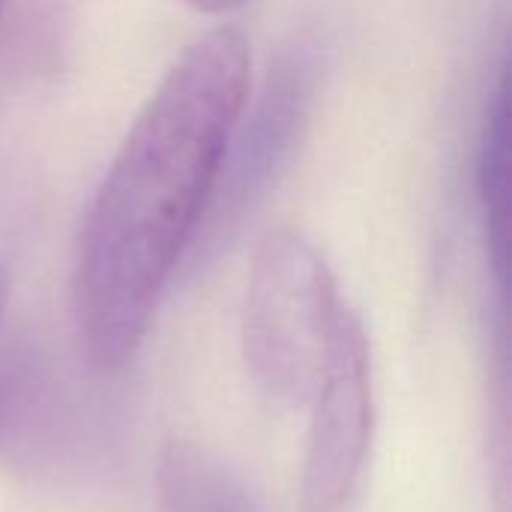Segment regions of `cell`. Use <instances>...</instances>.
Wrapping results in <instances>:
<instances>
[{
  "instance_id": "obj_1",
  "label": "cell",
  "mask_w": 512,
  "mask_h": 512,
  "mask_svg": "<svg viewBox=\"0 0 512 512\" xmlns=\"http://www.w3.org/2000/svg\"><path fill=\"white\" fill-rule=\"evenodd\" d=\"M252 54L237 27L195 39L165 72L93 192L72 252V324L96 372L138 354L204 228L249 99Z\"/></svg>"
},
{
  "instance_id": "obj_2",
  "label": "cell",
  "mask_w": 512,
  "mask_h": 512,
  "mask_svg": "<svg viewBox=\"0 0 512 512\" xmlns=\"http://www.w3.org/2000/svg\"><path fill=\"white\" fill-rule=\"evenodd\" d=\"M348 312L321 249L297 231L270 234L255 255L243 309L255 387L282 408L309 405Z\"/></svg>"
},
{
  "instance_id": "obj_3",
  "label": "cell",
  "mask_w": 512,
  "mask_h": 512,
  "mask_svg": "<svg viewBox=\"0 0 512 512\" xmlns=\"http://www.w3.org/2000/svg\"><path fill=\"white\" fill-rule=\"evenodd\" d=\"M312 423L303 456V510L351 512L369 468L375 435L372 354L360 315L351 309L309 399Z\"/></svg>"
},
{
  "instance_id": "obj_4",
  "label": "cell",
  "mask_w": 512,
  "mask_h": 512,
  "mask_svg": "<svg viewBox=\"0 0 512 512\" xmlns=\"http://www.w3.org/2000/svg\"><path fill=\"white\" fill-rule=\"evenodd\" d=\"M315 78L318 66L306 48L285 54L276 69H270L249 120H243V114L237 120L198 240H222L267 195L270 183H276L306 129Z\"/></svg>"
},
{
  "instance_id": "obj_5",
  "label": "cell",
  "mask_w": 512,
  "mask_h": 512,
  "mask_svg": "<svg viewBox=\"0 0 512 512\" xmlns=\"http://www.w3.org/2000/svg\"><path fill=\"white\" fill-rule=\"evenodd\" d=\"M66 402L30 345L0 351V459L39 468L66 447Z\"/></svg>"
},
{
  "instance_id": "obj_6",
  "label": "cell",
  "mask_w": 512,
  "mask_h": 512,
  "mask_svg": "<svg viewBox=\"0 0 512 512\" xmlns=\"http://www.w3.org/2000/svg\"><path fill=\"white\" fill-rule=\"evenodd\" d=\"M156 504L159 512H264L222 459L183 441L159 456Z\"/></svg>"
},
{
  "instance_id": "obj_7",
  "label": "cell",
  "mask_w": 512,
  "mask_h": 512,
  "mask_svg": "<svg viewBox=\"0 0 512 512\" xmlns=\"http://www.w3.org/2000/svg\"><path fill=\"white\" fill-rule=\"evenodd\" d=\"M474 192L480 210V228L489 252V264L498 273L501 291L507 282V249H510V87L501 75L480 132Z\"/></svg>"
},
{
  "instance_id": "obj_8",
  "label": "cell",
  "mask_w": 512,
  "mask_h": 512,
  "mask_svg": "<svg viewBox=\"0 0 512 512\" xmlns=\"http://www.w3.org/2000/svg\"><path fill=\"white\" fill-rule=\"evenodd\" d=\"M195 9H201V12H231V9H237V6H243L246 0H189Z\"/></svg>"
},
{
  "instance_id": "obj_9",
  "label": "cell",
  "mask_w": 512,
  "mask_h": 512,
  "mask_svg": "<svg viewBox=\"0 0 512 512\" xmlns=\"http://www.w3.org/2000/svg\"><path fill=\"white\" fill-rule=\"evenodd\" d=\"M3 303H6V270L0 267V315H3Z\"/></svg>"
},
{
  "instance_id": "obj_10",
  "label": "cell",
  "mask_w": 512,
  "mask_h": 512,
  "mask_svg": "<svg viewBox=\"0 0 512 512\" xmlns=\"http://www.w3.org/2000/svg\"><path fill=\"white\" fill-rule=\"evenodd\" d=\"M12 0H0V18H3V12H6V6H9Z\"/></svg>"
}]
</instances>
